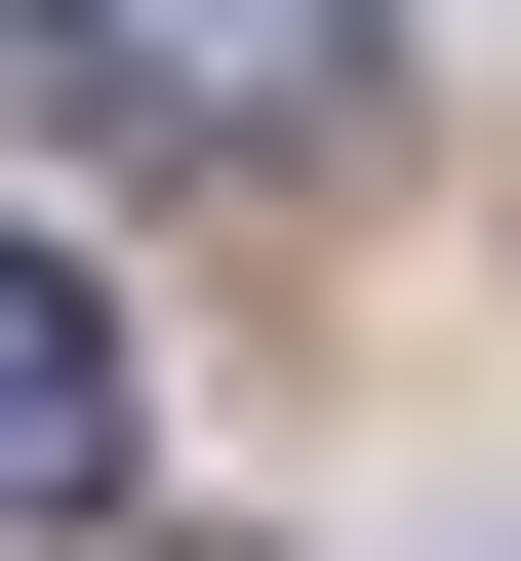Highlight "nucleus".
Masks as SVG:
<instances>
[{
  "label": "nucleus",
  "instance_id": "nucleus-1",
  "mask_svg": "<svg viewBox=\"0 0 521 561\" xmlns=\"http://www.w3.org/2000/svg\"><path fill=\"white\" fill-rule=\"evenodd\" d=\"M0 81L41 121H161V161H281V121H321V0H0Z\"/></svg>",
  "mask_w": 521,
  "mask_h": 561
},
{
  "label": "nucleus",
  "instance_id": "nucleus-2",
  "mask_svg": "<svg viewBox=\"0 0 521 561\" xmlns=\"http://www.w3.org/2000/svg\"><path fill=\"white\" fill-rule=\"evenodd\" d=\"M121 442H161V401H121V280L0 241V522H121Z\"/></svg>",
  "mask_w": 521,
  "mask_h": 561
}]
</instances>
